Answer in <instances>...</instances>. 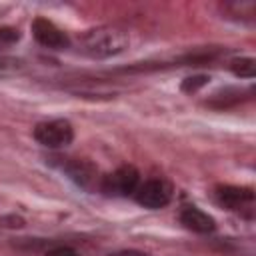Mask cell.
<instances>
[{
    "instance_id": "cell-1",
    "label": "cell",
    "mask_w": 256,
    "mask_h": 256,
    "mask_svg": "<svg viewBox=\"0 0 256 256\" xmlns=\"http://www.w3.org/2000/svg\"><path fill=\"white\" fill-rule=\"evenodd\" d=\"M80 50L92 58H108L120 54L128 46V32L120 26H98L86 30L78 38Z\"/></svg>"
},
{
    "instance_id": "cell-12",
    "label": "cell",
    "mask_w": 256,
    "mask_h": 256,
    "mask_svg": "<svg viewBox=\"0 0 256 256\" xmlns=\"http://www.w3.org/2000/svg\"><path fill=\"white\" fill-rule=\"evenodd\" d=\"M46 256H78L74 248H68V246H58L54 250H50Z\"/></svg>"
},
{
    "instance_id": "cell-13",
    "label": "cell",
    "mask_w": 256,
    "mask_h": 256,
    "mask_svg": "<svg viewBox=\"0 0 256 256\" xmlns=\"http://www.w3.org/2000/svg\"><path fill=\"white\" fill-rule=\"evenodd\" d=\"M122 256H142V254H122Z\"/></svg>"
},
{
    "instance_id": "cell-3",
    "label": "cell",
    "mask_w": 256,
    "mask_h": 256,
    "mask_svg": "<svg viewBox=\"0 0 256 256\" xmlns=\"http://www.w3.org/2000/svg\"><path fill=\"white\" fill-rule=\"evenodd\" d=\"M134 198L144 208H164L172 198V186L164 180H146L134 190Z\"/></svg>"
},
{
    "instance_id": "cell-7",
    "label": "cell",
    "mask_w": 256,
    "mask_h": 256,
    "mask_svg": "<svg viewBox=\"0 0 256 256\" xmlns=\"http://www.w3.org/2000/svg\"><path fill=\"white\" fill-rule=\"evenodd\" d=\"M180 222H182L188 230L198 232V234H208V232H212V230L216 228L214 218L208 216L206 212H202V210L196 208V206H186V208H182V212H180Z\"/></svg>"
},
{
    "instance_id": "cell-4",
    "label": "cell",
    "mask_w": 256,
    "mask_h": 256,
    "mask_svg": "<svg viewBox=\"0 0 256 256\" xmlns=\"http://www.w3.org/2000/svg\"><path fill=\"white\" fill-rule=\"evenodd\" d=\"M140 174L134 166H120L102 180V190L112 196H128L138 188Z\"/></svg>"
},
{
    "instance_id": "cell-5",
    "label": "cell",
    "mask_w": 256,
    "mask_h": 256,
    "mask_svg": "<svg viewBox=\"0 0 256 256\" xmlns=\"http://www.w3.org/2000/svg\"><path fill=\"white\" fill-rule=\"evenodd\" d=\"M32 34H34V38H36L38 44H42L46 48H52V50H64L70 44L68 36L54 22H50L48 18H42V16L34 18V22H32Z\"/></svg>"
},
{
    "instance_id": "cell-10",
    "label": "cell",
    "mask_w": 256,
    "mask_h": 256,
    "mask_svg": "<svg viewBox=\"0 0 256 256\" xmlns=\"http://www.w3.org/2000/svg\"><path fill=\"white\" fill-rule=\"evenodd\" d=\"M208 76H204V74H198V76H188V78H184L182 80V84H180V90L182 92H186V94H194V92H198L202 86H206L208 84Z\"/></svg>"
},
{
    "instance_id": "cell-11",
    "label": "cell",
    "mask_w": 256,
    "mask_h": 256,
    "mask_svg": "<svg viewBox=\"0 0 256 256\" xmlns=\"http://www.w3.org/2000/svg\"><path fill=\"white\" fill-rule=\"evenodd\" d=\"M20 40V32L18 28H12V26H4L0 28V48L4 46H12L14 42Z\"/></svg>"
},
{
    "instance_id": "cell-8",
    "label": "cell",
    "mask_w": 256,
    "mask_h": 256,
    "mask_svg": "<svg viewBox=\"0 0 256 256\" xmlns=\"http://www.w3.org/2000/svg\"><path fill=\"white\" fill-rule=\"evenodd\" d=\"M66 170H68L70 178L76 180V182H78L80 186H84V188H88L90 182H92L94 176H96L94 166H90V164H86V162H80V160H76V162H72L70 166H66Z\"/></svg>"
},
{
    "instance_id": "cell-6",
    "label": "cell",
    "mask_w": 256,
    "mask_h": 256,
    "mask_svg": "<svg viewBox=\"0 0 256 256\" xmlns=\"http://www.w3.org/2000/svg\"><path fill=\"white\" fill-rule=\"evenodd\" d=\"M216 198L226 208L240 210L242 206L252 204L254 192H252V188H244V186H218L216 188Z\"/></svg>"
},
{
    "instance_id": "cell-2",
    "label": "cell",
    "mask_w": 256,
    "mask_h": 256,
    "mask_svg": "<svg viewBox=\"0 0 256 256\" xmlns=\"http://www.w3.org/2000/svg\"><path fill=\"white\" fill-rule=\"evenodd\" d=\"M34 138L38 140V144H42L46 148H64L72 142L74 128L68 120H62V118L46 120V122L36 124Z\"/></svg>"
},
{
    "instance_id": "cell-9",
    "label": "cell",
    "mask_w": 256,
    "mask_h": 256,
    "mask_svg": "<svg viewBox=\"0 0 256 256\" xmlns=\"http://www.w3.org/2000/svg\"><path fill=\"white\" fill-rule=\"evenodd\" d=\"M230 70H232V74H236L240 78H254L256 60L254 58H236L230 62Z\"/></svg>"
}]
</instances>
